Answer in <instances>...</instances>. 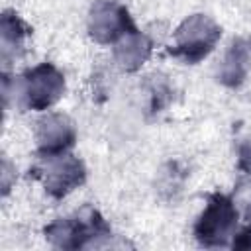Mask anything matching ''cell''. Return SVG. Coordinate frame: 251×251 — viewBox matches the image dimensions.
<instances>
[{"label": "cell", "mask_w": 251, "mask_h": 251, "mask_svg": "<svg viewBox=\"0 0 251 251\" xmlns=\"http://www.w3.org/2000/svg\"><path fill=\"white\" fill-rule=\"evenodd\" d=\"M47 241L57 249H82L110 237V226L98 210L84 206L69 218H59L45 227Z\"/></svg>", "instance_id": "6da1fadb"}, {"label": "cell", "mask_w": 251, "mask_h": 251, "mask_svg": "<svg viewBox=\"0 0 251 251\" xmlns=\"http://www.w3.org/2000/svg\"><path fill=\"white\" fill-rule=\"evenodd\" d=\"M220 35L222 27L210 16L192 14L175 29L169 53L188 65H194L212 53V49L220 41Z\"/></svg>", "instance_id": "7a4b0ae2"}, {"label": "cell", "mask_w": 251, "mask_h": 251, "mask_svg": "<svg viewBox=\"0 0 251 251\" xmlns=\"http://www.w3.org/2000/svg\"><path fill=\"white\" fill-rule=\"evenodd\" d=\"M237 208L231 196L216 192L208 196L204 212L194 224V237L202 247H226L235 235Z\"/></svg>", "instance_id": "3957f363"}, {"label": "cell", "mask_w": 251, "mask_h": 251, "mask_svg": "<svg viewBox=\"0 0 251 251\" xmlns=\"http://www.w3.org/2000/svg\"><path fill=\"white\" fill-rule=\"evenodd\" d=\"M29 173L43 184L45 192L57 200L65 198L86 180L84 163L69 151L59 155H39L37 165L31 167Z\"/></svg>", "instance_id": "277c9868"}, {"label": "cell", "mask_w": 251, "mask_h": 251, "mask_svg": "<svg viewBox=\"0 0 251 251\" xmlns=\"http://www.w3.org/2000/svg\"><path fill=\"white\" fill-rule=\"evenodd\" d=\"M22 106L27 110H47L57 104L65 92V76L51 63H39L25 71L16 82Z\"/></svg>", "instance_id": "5b68a950"}, {"label": "cell", "mask_w": 251, "mask_h": 251, "mask_svg": "<svg viewBox=\"0 0 251 251\" xmlns=\"http://www.w3.org/2000/svg\"><path fill=\"white\" fill-rule=\"evenodd\" d=\"M137 29L127 8L116 0H98L88 12V33L100 45L116 43L127 31Z\"/></svg>", "instance_id": "8992f818"}, {"label": "cell", "mask_w": 251, "mask_h": 251, "mask_svg": "<svg viewBox=\"0 0 251 251\" xmlns=\"http://www.w3.org/2000/svg\"><path fill=\"white\" fill-rule=\"evenodd\" d=\"M37 155H59L73 149L76 141V127L65 114L51 112L37 122L35 131Z\"/></svg>", "instance_id": "52a82bcc"}, {"label": "cell", "mask_w": 251, "mask_h": 251, "mask_svg": "<svg viewBox=\"0 0 251 251\" xmlns=\"http://www.w3.org/2000/svg\"><path fill=\"white\" fill-rule=\"evenodd\" d=\"M251 71V39L235 37L218 69V80L227 88H237L245 82Z\"/></svg>", "instance_id": "ba28073f"}, {"label": "cell", "mask_w": 251, "mask_h": 251, "mask_svg": "<svg viewBox=\"0 0 251 251\" xmlns=\"http://www.w3.org/2000/svg\"><path fill=\"white\" fill-rule=\"evenodd\" d=\"M151 51H153L151 39L139 29H131L114 43V61L122 71L135 73L151 57Z\"/></svg>", "instance_id": "9c48e42d"}, {"label": "cell", "mask_w": 251, "mask_h": 251, "mask_svg": "<svg viewBox=\"0 0 251 251\" xmlns=\"http://www.w3.org/2000/svg\"><path fill=\"white\" fill-rule=\"evenodd\" d=\"M31 29L29 25L16 14V12H2L0 18V41H2V59L8 63L10 59H16L25 45V39L29 37Z\"/></svg>", "instance_id": "30bf717a"}, {"label": "cell", "mask_w": 251, "mask_h": 251, "mask_svg": "<svg viewBox=\"0 0 251 251\" xmlns=\"http://www.w3.org/2000/svg\"><path fill=\"white\" fill-rule=\"evenodd\" d=\"M245 220H247V226L239 233H235L231 239L233 249H251V200L245 204Z\"/></svg>", "instance_id": "8fae6325"}, {"label": "cell", "mask_w": 251, "mask_h": 251, "mask_svg": "<svg viewBox=\"0 0 251 251\" xmlns=\"http://www.w3.org/2000/svg\"><path fill=\"white\" fill-rule=\"evenodd\" d=\"M237 167L239 171L251 176V137L243 139L237 147Z\"/></svg>", "instance_id": "7c38bea8"}]
</instances>
